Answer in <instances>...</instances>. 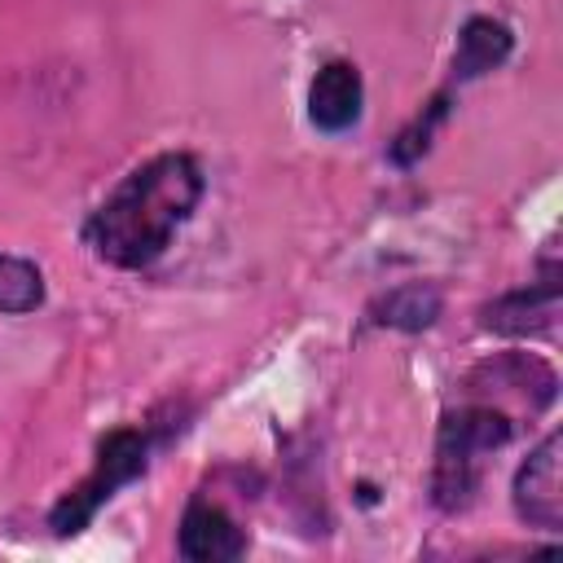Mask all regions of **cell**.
Returning <instances> with one entry per match:
<instances>
[{"instance_id": "obj_1", "label": "cell", "mask_w": 563, "mask_h": 563, "mask_svg": "<svg viewBox=\"0 0 563 563\" xmlns=\"http://www.w3.org/2000/svg\"><path fill=\"white\" fill-rule=\"evenodd\" d=\"M207 194L202 163L189 150H163L136 163L84 220V246L110 268H150L189 224Z\"/></svg>"}, {"instance_id": "obj_2", "label": "cell", "mask_w": 563, "mask_h": 563, "mask_svg": "<svg viewBox=\"0 0 563 563\" xmlns=\"http://www.w3.org/2000/svg\"><path fill=\"white\" fill-rule=\"evenodd\" d=\"M515 440L510 409L493 400H466L457 409H444L435 431V466H431V506L444 515H457L475 501L484 479V457Z\"/></svg>"}, {"instance_id": "obj_3", "label": "cell", "mask_w": 563, "mask_h": 563, "mask_svg": "<svg viewBox=\"0 0 563 563\" xmlns=\"http://www.w3.org/2000/svg\"><path fill=\"white\" fill-rule=\"evenodd\" d=\"M154 444H158V435H154L150 422H145V427H114V431H106V435L97 440L92 471H88L75 488H66V493L53 501V510H48L53 537H62V541H66V537H79V532L97 519V510H101L123 484H132V479H141V475L150 471Z\"/></svg>"}, {"instance_id": "obj_4", "label": "cell", "mask_w": 563, "mask_h": 563, "mask_svg": "<svg viewBox=\"0 0 563 563\" xmlns=\"http://www.w3.org/2000/svg\"><path fill=\"white\" fill-rule=\"evenodd\" d=\"M559 453H563V435L550 431L515 471L510 484V501L515 515L528 528L541 532H563V479H559Z\"/></svg>"}, {"instance_id": "obj_5", "label": "cell", "mask_w": 563, "mask_h": 563, "mask_svg": "<svg viewBox=\"0 0 563 563\" xmlns=\"http://www.w3.org/2000/svg\"><path fill=\"white\" fill-rule=\"evenodd\" d=\"M559 317V264L550 260L541 282H528L523 290H506L479 308V330L506 334V339H537L550 334Z\"/></svg>"}, {"instance_id": "obj_6", "label": "cell", "mask_w": 563, "mask_h": 563, "mask_svg": "<svg viewBox=\"0 0 563 563\" xmlns=\"http://www.w3.org/2000/svg\"><path fill=\"white\" fill-rule=\"evenodd\" d=\"M176 550L189 563H233L246 554V528L211 497H189L176 532Z\"/></svg>"}, {"instance_id": "obj_7", "label": "cell", "mask_w": 563, "mask_h": 563, "mask_svg": "<svg viewBox=\"0 0 563 563\" xmlns=\"http://www.w3.org/2000/svg\"><path fill=\"white\" fill-rule=\"evenodd\" d=\"M361 110H365V84L356 62L347 57L325 62L308 84V123L325 136H339L361 123Z\"/></svg>"}, {"instance_id": "obj_8", "label": "cell", "mask_w": 563, "mask_h": 563, "mask_svg": "<svg viewBox=\"0 0 563 563\" xmlns=\"http://www.w3.org/2000/svg\"><path fill=\"white\" fill-rule=\"evenodd\" d=\"M466 387H471V391L497 387V396H519V400L528 405V413L550 409L554 396H559L554 369H550L541 356H532V352H501V356L475 365L471 378H466Z\"/></svg>"}, {"instance_id": "obj_9", "label": "cell", "mask_w": 563, "mask_h": 563, "mask_svg": "<svg viewBox=\"0 0 563 563\" xmlns=\"http://www.w3.org/2000/svg\"><path fill=\"white\" fill-rule=\"evenodd\" d=\"M510 53H515V31L506 22H497V18H488V13H475L457 31V48H453L449 75H453V84L484 79L488 70L506 66Z\"/></svg>"}, {"instance_id": "obj_10", "label": "cell", "mask_w": 563, "mask_h": 563, "mask_svg": "<svg viewBox=\"0 0 563 563\" xmlns=\"http://www.w3.org/2000/svg\"><path fill=\"white\" fill-rule=\"evenodd\" d=\"M444 299L431 282H405V286H391L387 295H378L369 308H365V321L369 325H387V330H405V334H418V330H431L435 317H440Z\"/></svg>"}, {"instance_id": "obj_11", "label": "cell", "mask_w": 563, "mask_h": 563, "mask_svg": "<svg viewBox=\"0 0 563 563\" xmlns=\"http://www.w3.org/2000/svg\"><path fill=\"white\" fill-rule=\"evenodd\" d=\"M449 106H453V88H440L405 128H400V136L391 141V150H387V158L396 163V167H413L427 150H431V141H435V132H440V123L449 119Z\"/></svg>"}, {"instance_id": "obj_12", "label": "cell", "mask_w": 563, "mask_h": 563, "mask_svg": "<svg viewBox=\"0 0 563 563\" xmlns=\"http://www.w3.org/2000/svg\"><path fill=\"white\" fill-rule=\"evenodd\" d=\"M44 303V273L35 260L0 251V312L4 317H26Z\"/></svg>"}]
</instances>
